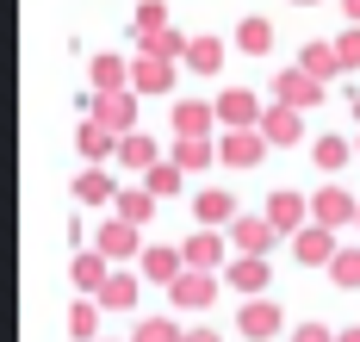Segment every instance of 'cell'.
<instances>
[{"mask_svg":"<svg viewBox=\"0 0 360 342\" xmlns=\"http://www.w3.org/2000/svg\"><path fill=\"white\" fill-rule=\"evenodd\" d=\"M87 113L100 118L112 137H131V131H137V94H131V87H118V94H87Z\"/></svg>","mask_w":360,"mask_h":342,"instance_id":"obj_1","label":"cell"},{"mask_svg":"<svg viewBox=\"0 0 360 342\" xmlns=\"http://www.w3.org/2000/svg\"><path fill=\"white\" fill-rule=\"evenodd\" d=\"M311 224H323V230H348V224H360L354 193H348V187H317V193H311Z\"/></svg>","mask_w":360,"mask_h":342,"instance_id":"obj_2","label":"cell"},{"mask_svg":"<svg viewBox=\"0 0 360 342\" xmlns=\"http://www.w3.org/2000/svg\"><path fill=\"white\" fill-rule=\"evenodd\" d=\"M261 100H255V87H224L217 94V125L224 131H261Z\"/></svg>","mask_w":360,"mask_h":342,"instance_id":"obj_3","label":"cell"},{"mask_svg":"<svg viewBox=\"0 0 360 342\" xmlns=\"http://www.w3.org/2000/svg\"><path fill=\"white\" fill-rule=\"evenodd\" d=\"M323 94H329V87H323V81H311L304 69H298V63H292L286 75L274 81V100H280V106H298V113H311V106H323Z\"/></svg>","mask_w":360,"mask_h":342,"instance_id":"obj_4","label":"cell"},{"mask_svg":"<svg viewBox=\"0 0 360 342\" xmlns=\"http://www.w3.org/2000/svg\"><path fill=\"white\" fill-rule=\"evenodd\" d=\"M292 255H298V267H329L335 255H342V243H335V230L304 224L298 236H292Z\"/></svg>","mask_w":360,"mask_h":342,"instance_id":"obj_5","label":"cell"},{"mask_svg":"<svg viewBox=\"0 0 360 342\" xmlns=\"http://www.w3.org/2000/svg\"><path fill=\"white\" fill-rule=\"evenodd\" d=\"M217 293H224V286H217V274H199V267H186L174 286H168V299H174L180 311H212Z\"/></svg>","mask_w":360,"mask_h":342,"instance_id":"obj_6","label":"cell"},{"mask_svg":"<svg viewBox=\"0 0 360 342\" xmlns=\"http://www.w3.org/2000/svg\"><path fill=\"white\" fill-rule=\"evenodd\" d=\"M280 305L274 299H243V311H236V336H249V342H267V336H280Z\"/></svg>","mask_w":360,"mask_h":342,"instance_id":"obj_7","label":"cell"},{"mask_svg":"<svg viewBox=\"0 0 360 342\" xmlns=\"http://www.w3.org/2000/svg\"><path fill=\"white\" fill-rule=\"evenodd\" d=\"M193 218H199V230H217V224L230 230L243 212H236V199H230L224 187H199V193H193Z\"/></svg>","mask_w":360,"mask_h":342,"instance_id":"obj_8","label":"cell"},{"mask_svg":"<svg viewBox=\"0 0 360 342\" xmlns=\"http://www.w3.org/2000/svg\"><path fill=\"white\" fill-rule=\"evenodd\" d=\"M261 137H267V144H280V150H286V144H304V113L274 100V106L261 113Z\"/></svg>","mask_w":360,"mask_h":342,"instance_id":"obj_9","label":"cell"},{"mask_svg":"<svg viewBox=\"0 0 360 342\" xmlns=\"http://www.w3.org/2000/svg\"><path fill=\"white\" fill-rule=\"evenodd\" d=\"M94 249H100L106 262H131V255H143L137 224H124V218H106V224H100V236H94Z\"/></svg>","mask_w":360,"mask_h":342,"instance_id":"obj_10","label":"cell"},{"mask_svg":"<svg viewBox=\"0 0 360 342\" xmlns=\"http://www.w3.org/2000/svg\"><path fill=\"white\" fill-rule=\"evenodd\" d=\"M224 280H230L236 293H249V299H267V286H274V274H267V255H236V262L224 267Z\"/></svg>","mask_w":360,"mask_h":342,"instance_id":"obj_11","label":"cell"},{"mask_svg":"<svg viewBox=\"0 0 360 342\" xmlns=\"http://www.w3.org/2000/svg\"><path fill=\"white\" fill-rule=\"evenodd\" d=\"M261 156H267L261 131H224V144H217V162H230V168H261Z\"/></svg>","mask_w":360,"mask_h":342,"instance_id":"obj_12","label":"cell"},{"mask_svg":"<svg viewBox=\"0 0 360 342\" xmlns=\"http://www.w3.org/2000/svg\"><path fill=\"white\" fill-rule=\"evenodd\" d=\"M137 267H143V280H155V286H174L180 274H186V255L168 249V243H149L143 255H137Z\"/></svg>","mask_w":360,"mask_h":342,"instance_id":"obj_13","label":"cell"},{"mask_svg":"<svg viewBox=\"0 0 360 342\" xmlns=\"http://www.w3.org/2000/svg\"><path fill=\"white\" fill-rule=\"evenodd\" d=\"M224 236H230V243H236V249H243V255H267V249H274V243H280V230L267 224V218H249V212H243V218H236V224L224 230Z\"/></svg>","mask_w":360,"mask_h":342,"instance_id":"obj_14","label":"cell"},{"mask_svg":"<svg viewBox=\"0 0 360 342\" xmlns=\"http://www.w3.org/2000/svg\"><path fill=\"white\" fill-rule=\"evenodd\" d=\"M267 224L280 230V236H298L304 230V193H292V187H280L274 199H267V212H261Z\"/></svg>","mask_w":360,"mask_h":342,"instance_id":"obj_15","label":"cell"},{"mask_svg":"<svg viewBox=\"0 0 360 342\" xmlns=\"http://www.w3.org/2000/svg\"><path fill=\"white\" fill-rule=\"evenodd\" d=\"M168 87H174V63L137 50V63H131V94H168Z\"/></svg>","mask_w":360,"mask_h":342,"instance_id":"obj_16","label":"cell"},{"mask_svg":"<svg viewBox=\"0 0 360 342\" xmlns=\"http://www.w3.org/2000/svg\"><path fill=\"white\" fill-rule=\"evenodd\" d=\"M224 243H230V236L199 230V236H186V243H180V255H186V267H199V274H217V267H224Z\"/></svg>","mask_w":360,"mask_h":342,"instance_id":"obj_17","label":"cell"},{"mask_svg":"<svg viewBox=\"0 0 360 342\" xmlns=\"http://www.w3.org/2000/svg\"><path fill=\"white\" fill-rule=\"evenodd\" d=\"M217 100H180L174 106V137H212Z\"/></svg>","mask_w":360,"mask_h":342,"instance_id":"obj_18","label":"cell"},{"mask_svg":"<svg viewBox=\"0 0 360 342\" xmlns=\"http://www.w3.org/2000/svg\"><path fill=\"white\" fill-rule=\"evenodd\" d=\"M69 280L81 286V293H94V299H100V293H106V280H112V267H106L100 249H81V255L69 262Z\"/></svg>","mask_w":360,"mask_h":342,"instance_id":"obj_19","label":"cell"},{"mask_svg":"<svg viewBox=\"0 0 360 342\" xmlns=\"http://www.w3.org/2000/svg\"><path fill=\"white\" fill-rule=\"evenodd\" d=\"M75 144H81V156H87V168H100L106 156H118V144H124V137H112L100 118H87V125L75 131Z\"/></svg>","mask_w":360,"mask_h":342,"instance_id":"obj_20","label":"cell"},{"mask_svg":"<svg viewBox=\"0 0 360 342\" xmlns=\"http://www.w3.org/2000/svg\"><path fill=\"white\" fill-rule=\"evenodd\" d=\"M298 69H304V75L311 81H335V75H348V69H342V56H335V44H304V50H298Z\"/></svg>","mask_w":360,"mask_h":342,"instance_id":"obj_21","label":"cell"},{"mask_svg":"<svg viewBox=\"0 0 360 342\" xmlns=\"http://www.w3.org/2000/svg\"><path fill=\"white\" fill-rule=\"evenodd\" d=\"M87 75H94V94H118V87H131V63L112 56V50H100V56L87 63Z\"/></svg>","mask_w":360,"mask_h":342,"instance_id":"obj_22","label":"cell"},{"mask_svg":"<svg viewBox=\"0 0 360 342\" xmlns=\"http://www.w3.org/2000/svg\"><path fill=\"white\" fill-rule=\"evenodd\" d=\"M75 199H81V205H118V181H112L106 168H81Z\"/></svg>","mask_w":360,"mask_h":342,"instance_id":"obj_23","label":"cell"},{"mask_svg":"<svg viewBox=\"0 0 360 342\" xmlns=\"http://www.w3.org/2000/svg\"><path fill=\"white\" fill-rule=\"evenodd\" d=\"M348 156H360V150H354V137H335V131H323V137L311 144V162H317L323 175H335V168H348Z\"/></svg>","mask_w":360,"mask_h":342,"instance_id":"obj_24","label":"cell"},{"mask_svg":"<svg viewBox=\"0 0 360 342\" xmlns=\"http://www.w3.org/2000/svg\"><path fill=\"white\" fill-rule=\"evenodd\" d=\"M149 212H155V193L149 187H118V205H112V218H124V224H149Z\"/></svg>","mask_w":360,"mask_h":342,"instance_id":"obj_25","label":"cell"},{"mask_svg":"<svg viewBox=\"0 0 360 342\" xmlns=\"http://www.w3.org/2000/svg\"><path fill=\"white\" fill-rule=\"evenodd\" d=\"M224 56H230V50H224L217 38H205V32L186 44V69H193V75H217V69H224Z\"/></svg>","mask_w":360,"mask_h":342,"instance_id":"obj_26","label":"cell"},{"mask_svg":"<svg viewBox=\"0 0 360 342\" xmlns=\"http://www.w3.org/2000/svg\"><path fill=\"white\" fill-rule=\"evenodd\" d=\"M236 50H243V56H267V50H274V25H267L261 13H249V19L236 25Z\"/></svg>","mask_w":360,"mask_h":342,"instance_id":"obj_27","label":"cell"},{"mask_svg":"<svg viewBox=\"0 0 360 342\" xmlns=\"http://www.w3.org/2000/svg\"><path fill=\"white\" fill-rule=\"evenodd\" d=\"M168 162H180L186 175H193V168H212L217 144H212V137H174V156H168Z\"/></svg>","mask_w":360,"mask_h":342,"instance_id":"obj_28","label":"cell"},{"mask_svg":"<svg viewBox=\"0 0 360 342\" xmlns=\"http://www.w3.org/2000/svg\"><path fill=\"white\" fill-rule=\"evenodd\" d=\"M118 162H124V168H137V175H149V168L162 162V156H155V137H143V131H131V137L118 144Z\"/></svg>","mask_w":360,"mask_h":342,"instance_id":"obj_29","label":"cell"},{"mask_svg":"<svg viewBox=\"0 0 360 342\" xmlns=\"http://www.w3.org/2000/svg\"><path fill=\"white\" fill-rule=\"evenodd\" d=\"M137 293H143V280H137V274H112L106 293H100V305H106V311H131Z\"/></svg>","mask_w":360,"mask_h":342,"instance_id":"obj_30","label":"cell"},{"mask_svg":"<svg viewBox=\"0 0 360 342\" xmlns=\"http://www.w3.org/2000/svg\"><path fill=\"white\" fill-rule=\"evenodd\" d=\"M69 336L100 342V305H94V299H75V305H69Z\"/></svg>","mask_w":360,"mask_h":342,"instance_id":"obj_31","label":"cell"},{"mask_svg":"<svg viewBox=\"0 0 360 342\" xmlns=\"http://www.w3.org/2000/svg\"><path fill=\"white\" fill-rule=\"evenodd\" d=\"M186 44L193 38H180V32H155V38H137V50H143V56H162V63H186Z\"/></svg>","mask_w":360,"mask_h":342,"instance_id":"obj_32","label":"cell"},{"mask_svg":"<svg viewBox=\"0 0 360 342\" xmlns=\"http://www.w3.org/2000/svg\"><path fill=\"white\" fill-rule=\"evenodd\" d=\"M131 342H186V330H180L174 317H143V324L131 330Z\"/></svg>","mask_w":360,"mask_h":342,"instance_id":"obj_33","label":"cell"},{"mask_svg":"<svg viewBox=\"0 0 360 342\" xmlns=\"http://www.w3.org/2000/svg\"><path fill=\"white\" fill-rule=\"evenodd\" d=\"M180 175H186L180 162H155V168L143 175V187L155 193V199H168V193H180Z\"/></svg>","mask_w":360,"mask_h":342,"instance_id":"obj_34","label":"cell"},{"mask_svg":"<svg viewBox=\"0 0 360 342\" xmlns=\"http://www.w3.org/2000/svg\"><path fill=\"white\" fill-rule=\"evenodd\" d=\"M329 280H335L342 293H354V286H360V249H342V255L329 262Z\"/></svg>","mask_w":360,"mask_h":342,"instance_id":"obj_35","label":"cell"},{"mask_svg":"<svg viewBox=\"0 0 360 342\" xmlns=\"http://www.w3.org/2000/svg\"><path fill=\"white\" fill-rule=\"evenodd\" d=\"M155 32H168V6L162 0H143L137 6V38H155Z\"/></svg>","mask_w":360,"mask_h":342,"instance_id":"obj_36","label":"cell"},{"mask_svg":"<svg viewBox=\"0 0 360 342\" xmlns=\"http://www.w3.org/2000/svg\"><path fill=\"white\" fill-rule=\"evenodd\" d=\"M335 56H342V69H348V75L360 69V25H348V32L335 38Z\"/></svg>","mask_w":360,"mask_h":342,"instance_id":"obj_37","label":"cell"},{"mask_svg":"<svg viewBox=\"0 0 360 342\" xmlns=\"http://www.w3.org/2000/svg\"><path fill=\"white\" fill-rule=\"evenodd\" d=\"M286 342H335V330H329V324H311V317H304V324H298V330H292Z\"/></svg>","mask_w":360,"mask_h":342,"instance_id":"obj_38","label":"cell"},{"mask_svg":"<svg viewBox=\"0 0 360 342\" xmlns=\"http://www.w3.org/2000/svg\"><path fill=\"white\" fill-rule=\"evenodd\" d=\"M342 13H348V25H360V0H342Z\"/></svg>","mask_w":360,"mask_h":342,"instance_id":"obj_39","label":"cell"},{"mask_svg":"<svg viewBox=\"0 0 360 342\" xmlns=\"http://www.w3.org/2000/svg\"><path fill=\"white\" fill-rule=\"evenodd\" d=\"M186 342H217V336L205 330V324H199V330H186Z\"/></svg>","mask_w":360,"mask_h":342,"instance_id":"obj_40","label":"cell"},{"mask_svg":"<svg viewBox=\"0 0 360 342\" xmlns=\"http://www.w3.org/2000/svg\"><path fill=\"white\" fill-rule=\"evenodd\" d=\"M335 342H360V324H354V330H335Z\"/></svg>","mask_w":360,"mask_h":342,"instance_id":"obj_41","label":"cell"},{"mask_svg":"<svg viewBox=\"0 0 360 342\" xmlns=\"http://www.w3.org/2000/svg\"><path fill=\"white\" fill-rule=\"evenodd\" d=\"M292 6H317V0H292Z\"/></svg>","mask_w":360,"mask_h":342,"instance_id":"obj_42","label":"cell"},{"mask_svg":"<svg viewBox=\"0 0 360 342\" xmlns=\"http://www.w3.org/2000/svg\"><path fill=\"white\" fill-rule=\"evenodd\" d=\"M354 118H360V94H354Z\"/></svg>","mask_w":360,"mask_h":342,"instance_id":"obj_43","label":"cell"},{"mask_svg":"<svg viewBox=\"0 0 360 342\" xmlns=\"http://www.w3.org/2000/svg\"><path fill=\"white\" fill-rule=\"evenodd\" d=\"M354 150H360V137H354Z\"/></svg>","mask_w":360,"mask_h":342,"instance_id":"obj_44","label":"cell"},{"mask_svg":"<svg viewBox=\"0 0 360 342\" xmlns=\"http://www.w3.org/2000/svg\"><path fill=\"white\" fill-rule=\"evenodd\" d=\"M354 230H360V224H354Z\"/></svg>","mask_w":360,"mask_h":342,"instance_id":"obj_45","label":"cell"}]
</instances>
